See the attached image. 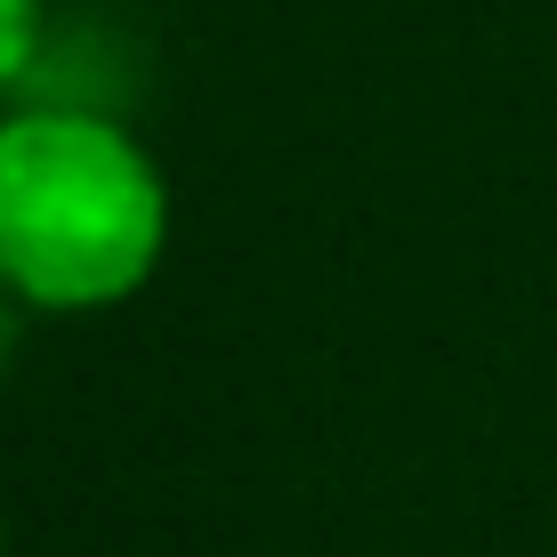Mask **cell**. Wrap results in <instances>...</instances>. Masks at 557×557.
<instances>
[{
	"label": "cell",
	"mask_w": 557,
	"mask_h": 557,
	"mask_svg": "<svg viewBox=\"0 0 557 557\" xmlns=\"http://www.w3.org/2000/svg\"><path fill=\"white\" fill-rule=\"evenodd\" d=\"M170 178L122 113L0 106V292L25 315H106L162 275Z\"/></svg>",
	"instance_id": "1"
},
{
	"label": "cell",
	"mask_w": 557,
	"mask_h": 557,
	"mask_svg": "<svg viewBox=\"0 0 557 557\" xmlns=\"http://www.w3.org/2000/svg\"><path fill=\"white\" fill-rule=\"evenodd\" d=\"M49 33H57L49 0H0V106H16V98L33 89Z\"/></svg>",
	"instance_id": "2"
},
{
	"label": "cell",
	"mask_w": 557,
	"mask_h": 557,
	"mask_svg": "<svg viewBox=\"0 0 557 557\" xmlns=\"http://www.w3.org/2000/svg\"><path fill=\"white\" fill-rule=\"evenodd\" d=\"M0 557H9V525H0Z\"/></svg>",
	"instance_id": "4"
},
{
	"label": "cell",
	"mask_w": 557,
	"mask_h": 557,
	"mask_svg": "<svg viewBox=\"0 0 557 557\" xmlns=\"http://www.w3.org/2000/svg\"><path fill=\"white\" fill-rule=\"evenodd\" d=\"M16 339H25V307L0 292V380H9V363H16Z\"/></svg>",
	"instance_id": "3"
}]
</instances>
